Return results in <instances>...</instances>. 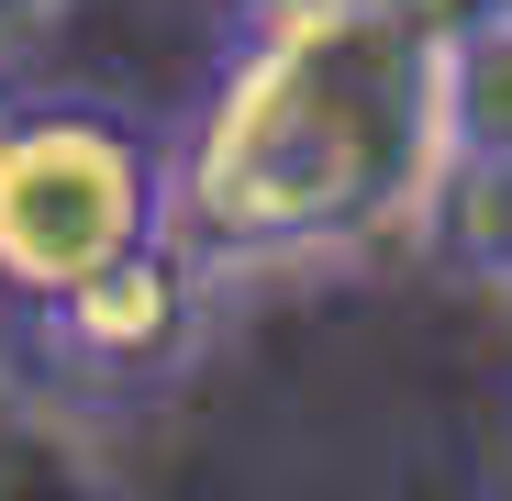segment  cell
<instances>
[{"mask_svg":"<svg viewBox=\"0 0 512 501\" xmlns=\"http://www.w3.org/2000/svg\"><path fill=\"white\" fill-rule=\"evenodd\" d=\"M446 190V56L401 0H234L179 112V223L212 257L301 268L423 223Z\"/></svg>","mask_w":512,"mask_h":501,"instance_id":"1","label":"cell"},{"mask_svg":"<svg viewBox=\"0 0 512 501\" xmlns=\"http://www.w3.org/2000/svg\"><path fill=\"white\" fill-rule=\"evenodd\" d=\"M179 223V123H145L112 90L34 78L0 90V312L90 290L112 257Z\"/></svg>","mask_w":512,"mask_h":501,"instance_id":"2","label":"cell"},{"mask_svg":"<svg viewBox=\"0 0 512 501\" xmlns=\"http://www.w3.org/2000/svg\"><path fill=\"white\" fill-rule=\"evenodd\" d=\"M223 257L190 234V223H167L145 234L134 257H112L90 290H67L45 312H23V357L67 390V401H167L201 346H212V312H223Z\"/></svg>","mask_w":512,"mask_h":501,"instance_id":"3","label":"cell"},{"mask_svg":"<svg viewBox=\"0 0 512 501\" xmlns=\"http://www.w3.org/2000/svg\"><path fill=\"white\" fill-rule=\"evenodd\" d=\"M446 167H512V23L446 34Z\"/></svg>","mask_w":512,"mask_h":501,"instance_id":"4","label":"cell"},{"mask_svg":"<svg viewBox=\"0 0 512 501\" xmlns=\"http://www.w3.org/2000/svg\"><path fill=\"white\" fill-rule=\"evenodd\" d=\"M401 12H412L423 34H435V45H446V34H479V23H512V0H401Z\"/></svg>","mask_w":512,"mask_h":501,"instance_id":"5","label":"cell"},{"mask_svg":"<svg viewBox=\"0 0 512 501\" xmlns=\"http://www.w3.org/2000/svg\"><path fill=\"white\" fill-rule=\"evenodd\" d=\"M56 12H67V0H0V56L34 45V34H56Z\"/></svg>","mask_w":512,"mask_h":501,"instance_id":"6","label":"cell"}]
</instances>
